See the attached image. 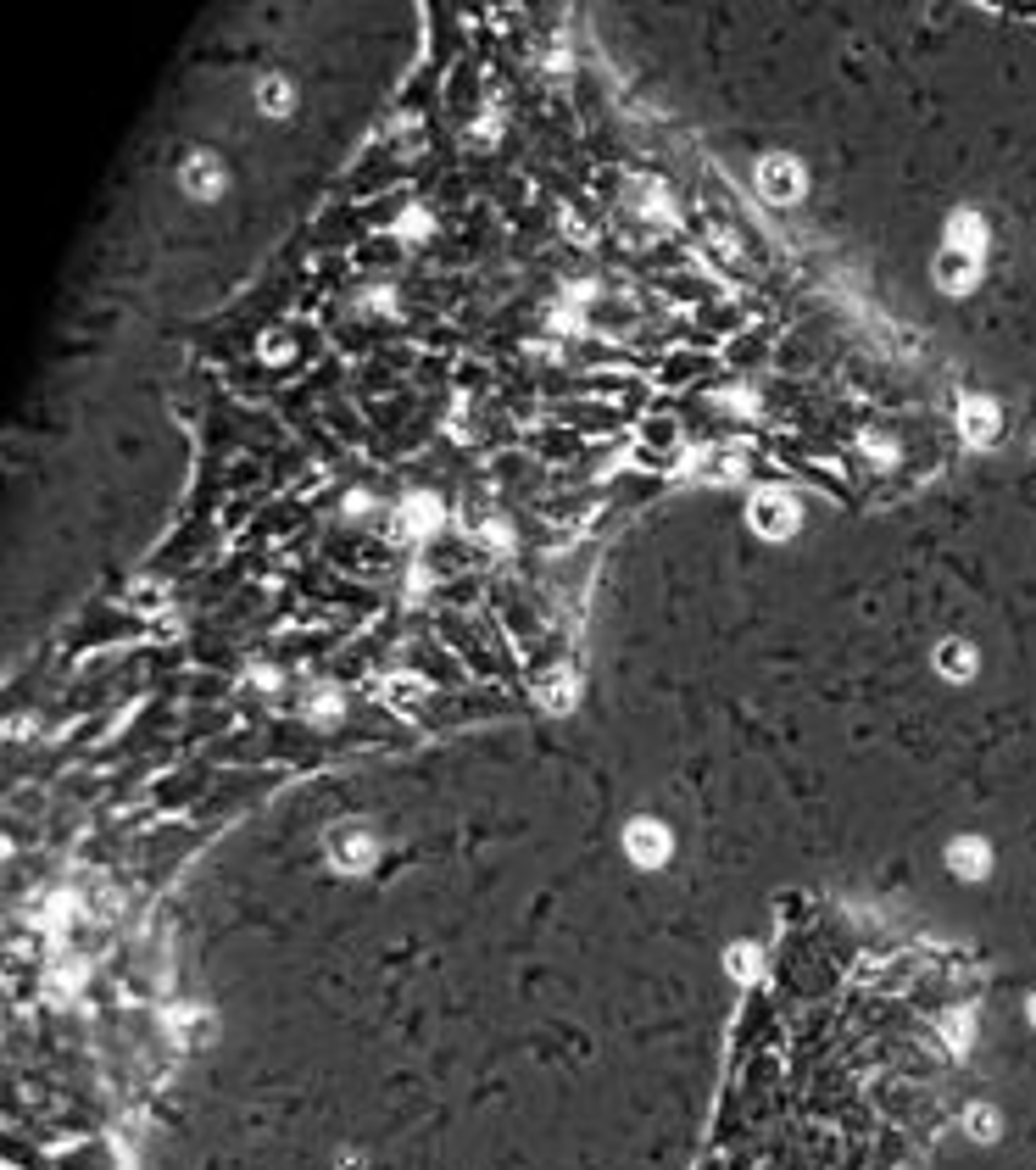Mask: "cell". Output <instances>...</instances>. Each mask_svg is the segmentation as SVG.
Listing matches in <instances>:
<instances>
[{"label":"cell","mask_w":1036,"mask_h":1170,"mask_svg":"<svg viewBox=\"0 0 1036 1170\" xmlns=\"http://www.w3.org/2000/svg\"><path fill=\"white\" fill-rule=\"evenodd\" d=\"M1031 1014H1036V1009H1031Z\"/></svg>","instance_id":"cell-13"},{"label":"cell","mask_w":1036,"mask_h":1170,"mask_svg":"<svg viewBox=\"0 0 1036 1170\" xmlns=\"http://www.w3.org/2000/svg\"><path fill=\"white\" fill-rule=\"evenodd\" d=\"M758 190L769 201H797L803 196V168L792 157H764L758 162Z\"/></svg>","instance_id":"cell-2"},{"label":"cell","mask_w":1036,"mask_h":1170,"mask_svg":"<svg viewBox=\"0 0 1036 1170\" xmlns=\"http://www.w3.org/2000/svg\"><path fill=\"white\" fill-rule=\"evenodd\" d=\"M184 184H189V196H218V162L196 157V162L184 168Z\"/></svg>","instance_id":"cell-7"},{"label":"cell","mask_w":1036,"mask_h":1170,"mask_svg":"<svg viewBox=\"0 0 1036 1170\" xmlns=\"http://www.w3.org/2000/svg\"><path fill=\"white\" fill-rule=\"evenodd\" d=\"M630 853H636L641 865H663V853H669V836H663L658 825H630Z\"/></svg>","instance_id":"cell-5"},{"label":"cell","mask_w":1036,"mask_h":1170,"mask_svg":"<svg viewBox=\"0 0 1036 1170\" xmlns=\"http://www.w3.org/2000/svg\"><path fill=\"white\" fill-rule=\"evenodd\" d=\"M970 1126H975V1137H992V1109H975Z\"/></svg>","instance_id":"cell-12"},{"label":"cell","mask_w":1036,"mask_h":1170,"mask_svg":"<svg viewBox=\"0 0 1036 1170\" xmlns=\"http://www.w3.org/2000/svg\"><path fill=\"white\" fill-rule=\"evenodd\" d=\"M959 430H964V441H975V446H992L997 441V430H1003V419H997V407L986 396H970L959 407Z\"/></svg>","instance_id":"cell-3"},{"label":"cell","mask_w":1036,"mask_h":1170,"mask_svg":"<svg viewBox=\"0 0 1036 1170\" xmlns=\"http://www.w3.org/2000/svg\"><path fill=\"white\" fill-rule=\"evenodd\" d=\"M936 279H942L947 290H970L975 285V257L970 252H952V245H947V252L936 257Z\"/></svg>","instance_id":"cell-4"},{"label":"cell","mask_w":1036,"mask_h":1170,"mask_svg":"<svg viewBox=\"0 0 1036 1170\" xmlns=\"http://www.w3.org/2000/svg\"><path fill=\"white\" fill-rule=\"evenodd\" d=\"M262 106H268V112H284V106H290V90H284V78H262Z\"/></svg>","instance_id":"cell-10"},{"label":"cell","mask_w":1036,"mask_h":1170,"mask_svg":"<svg viewBox=\"0 0 1036 1170\" xmlns=\"http://www.w3.org/2000/svg\"><path fill=\"white\" fill-rule=\"evenodd\" d=\"M952 870H959V876H981V870H986V847L981 842H959V847H952Z\"/></svg>","instance_id":"cell-9"},{"label":"cell","mask_w":1036,"mask_h":1170,"mask_svg":"<svg viewBox=\"0 0 1036 1170\" xmlns=\"http://www.w3.org/2000/svg\"><path fill=\"white\" fill-rule=\"evenodd\" d=\"M753 530H758V536H769V541L792 536V530H797L792 496H780V491H764V496H758V502H753Z\"/></svg>","instance_id":"cell-1"},{"label":"cell","mask_w":1036,"mask_h":1170,"mask_svg":"<svg viewBox=\"0 0 1036 1170\" xmlns=\"http://www.w3.org/2000/svg\"><path fill=\"white\" fill-rule=\"evenodd\" d=\"M329 847H335V853H345V865H351V870H363L368 865V853H374V842H368V836L363 831H335V842H329Z\"/></svg>","instance_id":"cell-8"},{"label":"cell","mask_w":1036,"mask_h":1170,"mask_svg":"<svg viewBox=\"0 0 1036 1170\" xmlns=\"http://www.w3.org/2000/svg\"><path fill=\"white\" fill-rule=\"evenodd\" d=\"M981 240H986V234H981V218H975V212H959V218H952V252L981 257Z\"/></svg>","instance_id":"cell-6"},{"label":"cell","mask_w":1036,"mask_h":1170,"mask_svg":"<svg viewBox=\"0 0 1036 1170\" xmlns=\"http://www.w3.org/2000/svg\"><path fill=\"white\" fill-rule=\"evenodd\" d=\"M936 664L947 669V675H970V647H942V658Z\"/></svg>","instance_id":"cell-11"}]
</instances>
